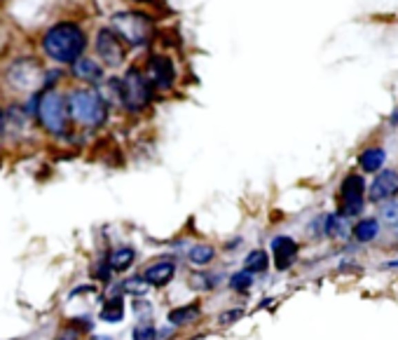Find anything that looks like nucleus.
Instances as JSON below:
<instances>
[{
	"instance_id": "7ed1b4c3",
	"label": "nucleus",
	"mask_w": 398,
	"mask_h": 340,
	"mask_svg": "<svg viewBox=\"0 0 398 340\" xmlns=\"http://www.w3.org/2000/svg\"><path fill=\"white\" fill-rule=\"evenodd\" d=\"M68 111L82 127H101L108 120V104L97 89H73L68 94Z\"/></svg>"
},
{
	"instance_id": "9b49d317",
	"label": "nucleus",
	"mask_w": 398,
	"mask_h": 340,
	"mask_svg": "<svg viewBox=\"0 0 398 340\" xmlns=\"http://www.w3.org/2000/svg\"><path fill=\"white\" fill-rule=\"evenodd\" d=\"M174 64L169 57H152L148 62V80L157 89H169L174 85Z\"/></svg>"
},
{
	"instance_id": "c85d7f7f",
	"label": "nucleus",
	"mask_w": 398,
	"mask_h": 340,
	"mask_svg": "<svg viewBox=\"0 0 398 340\" xmlns=\"http://www.w3.org/2000/svg\"><path fill=\"white\" fill-rule=\"evenodd\" d=\"M391 124H398V108L391 113Z\"/></svg>"
},
{
	"instance_id": "a878e982",
	"label": "nucleus",
	"mask_w": 398,
	"mask_h": 340,
	"mask_svg": "<svg viewBox=\"0 0 398 340\" xmlns=\"http://www.w3.org/2000/svg\"><path fill=\"white\" fill-rule=\"evenodd\" d=\"M216 282L218 279L216 277H209V274H199V277H192V284H195V289L197 291H213L216 289Z\"/></svg>"
},
{
	"instance_id": "0eeeda50",
	"label": "nucleus",
	"mask_w": 398,
	"mask_h": 340,
	"mask_svg": "<svg viewBox=\"0 0 398 340\" xmlns=\"http://www.w3.org/2000/svg\"><path fill=\"white\" fill-rule=\"evenodd\" d=\"M97 52L101 57V62L110 68H117L124 64V57H127V50H124L122 38L110 28H101L97 35Z\"/></svg>"
},
{
	"instance_id": "7c9ffc66",
	"label": "nucleus",
	"mask_w": 398,
	"mask_h": 340,
	"mask_svg": "<svg viewBox=\"0 0 398 340\" xmlns=\"http://www.w3.org/2000/svg\"><path fill=\"white\" fill-rule=\"evenodd\" d=\"M134 3H150V0H134Z\"/></svg>"
},
{
	"instance_id": "4be33fe9",
	"label": "nucleus",
	"mask_w": 398,
	"mask_h": 340,
	"mask_svg": "<svg viewBox=\"0 0 398 340\" xmlns=\"http://www.w3.org/2000/svg\"><path fill=\"white\" fill-rule=\"evenodd\" d=\"M253 277H255V274H251L248 270H237V272L230 274L228 284H230V289H232L235 294H248L251 286H253Z\"/></svg>"
},
{
	"instance_id": "20e7f679",
	"label": "nucleus",
	"mask_w": 398,
	"mask_h": 340,
	"mask_svg": "<svg viewBox=\"0 0 398 340\" xmlns=\"http://www.w3.org/2000/svg\"><path fill=\"white\" fill-rule=\"evenodd\" d=\"M150 99H152L150 80H148L139 68H129L120 80V104L127 111L139 113V111L148 108Z\"/></svg>"
},
{
	"instance_id": "cd10ccee",
	"label": "nucleus",
	"mask_w": 398,
	"mask_h": 340,
	"mask_svg": "<svg viewBox=\"0 0 398 340\" xmlns=\"http://www.w3.org/2000/svg\"><path fill=\"white\" fill-rule=\"evenodd\" d=\"M54 340H80V333L75 331V329H68V331L59 333V336H57Z\"/></svg>"
},
{
	"instance_id": "f257e3e1",
	"label": "nucleus",
	"mask_w": 398,
	"mask_h": 340,
	"mask_svg": "<svg viewBox=\"0 0 398 340\" xmlns=\"http://www.w3.org/2000/svg\"><path fill=\"white\" fill-rule=\"evenodd\" d=\"M87 47L85 31L73 21H59L43 35V52L57 64H75Z\"/></svg>"
},
{
	"instance_id": "f3484780",
	"label": "nucleus",
	"mask_w": 398,
	"mask_h": 340,
	"mask_svg": "<svg viewBox=\"0 0 398 340\" xmlns=\"http://www.w3.org/2000/svg\"><path fill=\"white\" fill-rule=\"evenodd\" d=\"M216 247H211V244H195V247L188 249V263L197 265V267H206L211 265L213 261H216Z\"/></svg>"
},
{
	"instance_id": "b1692460",
	"label": "nucleus",
	"mask_w": 398,
	"mask_h": 340,
	"mask_svg": "<svg viewBox=\"0 0 398 340\" xmlns=\"http://www.w3.org/2000/svg\"><path fill=\"white\" fill-rule=\"evenodd\" d=\"M157 329L150 321H141L132 329V340H157Z\"/></svg>"
},
{
	"instance_id": "412c9836",
	"label": "nucleus",
	"mask_w": 398,
	"mask_h": 340,
	"mask_svg": "<svg viewBox=\"0 0 398 340\" xmlns=\"http://www.w3.org/2000/svg\"><path fill=\"white\" fill-rule=\"evenodd\" d=\"M324 235L330 240H344L347 237V225L340 218V214H326L324 216Z\"/></svg>"
},
{
	"instance_id": "9d476101",
	"label": "nucleus",
	"mask_w": 398,
	"mask_h": 340,
	"mask_svg": "<svg viewBox=\"0 0 398 340\" xmlns=\"http://www.w3.org/2000/svg\"><path fill=\"white\" fill-rule=\"evenodd\" d=\"M272 256H275V265L279 272H286L298 261V242L288 235H279L272 240Z\"/></svg>"
},
{
	"instance_id": "c756f323",
	"label": "nucleus",
	"mask_w": 398,
	"mask_h": 340,
	"mask_svg": "<svg viewBox=\"0 0 398 340\" xmlns=\"http://www.w3.org/2000/svg\"><path fill=\"white\" fill-rule=\"evenodd\" d=\"M3 120H5V117H3V111H0V127H3Z\"/></svg>"
},
{
	"instance_id": "39448f33",
	"label": "nucleus",
	"mask_w": 398,
	"mask_h": 340,
	"mask_svg": "<svg viewBox=\"0 0 398 340\" xmlns=\"http://www.w3.org/2000/svg\"><path fill=\"white\" fill-rule=\"evenodd\" d=\"M112 28L120 35L124 43L139 47L146 45L152 35V21L148 19L143 12H117L112 17Z\"/></svg>"
},
{
	"instance_id": "6ab92c4d",
	"label": "nucleus",
	"mask_w": 398,
	"mask_h": 340,
	"mask_svg": "<svg viewBox=\"0 0 398 340\" xmlns=\"http://www.w3.org/2000/svg\"><path fill=\"white\" fill-rule=\"evenodd\" d=\"M99 317L103 321H108V324H117V321L124 319V298L122 296H112L108 301L103 303V308H101Z\"/></svg>"
},
{
	"instance_id": "a211bd4d",
	"label": "nucleus",
	"mask_w": 398,
	"mask_h": 340,
	"mask_svg": "<svg viewBox=\"0 0 398 340\" xmlns=\"http://www.w3.org/2000/svg\"><path fill=\"white\" fill-rule=\"evenodd\" d=\"M136 261V252L132 247H117L112 249L110 256H108V263H110V270L112 272H124L134 265Z\"/></svg>"
},
{
	"instance_id": "2eb2a0df",
	"label": "nucleus",
	"mask_w": 398,
	"mask_h": 340,
	"mask_svg": "<svg viewBox=\"0 0 398 340\" xmlns=\"http://www.w3.org/2000/svg\"><path fill=\"white\" fill-rule=\"evenodd\" d=\"M384 160H387L384 148L372 146V148H366V151L359 155V167L366 171V174H377V171H382Z\"/></svg>"
},
{
	"instance_id": "423d86ee",
	"label": "nucleus",
	"mask_w": 398,
	"mask_h": 340,
	"mask_svg": "<svg viewBox=\"0 0 398 340\" xmlns=\"http://www.w3.org/2000/svg\"><path fill=\"white\" fill-rule=\"evenodd\" d=\"M364 195H366V181L361 174H347L337 193V214L342 218L359 216L364 209Z\"/></svg>"
},
{
	"instance_id": "dca6fc26",
	"label": "nucleus",
	"mask_w": 398,
	"mask_h": 340,
	"mask_svg": "<svg viewBox=\"0 0 398 340\" xmlns=\"http://www.w3.org/2000/svg\"><path fill=\"white\" fill-rule=\"evenodd\" d=\"M352 235H354V240L359 242V244H368V242L377 240V235H379V220H377V218H370V216L361 218L359 223L354 225Z\"/></svg>"
},
{
	"instance_id": "f8f14e48",
	"label": "nucleus",
	"mask_w": 398,
	"mask_h": 340,
	"mask_svg": "<svg viewBox=\"0 0 398 340\" xmlns=\"http://www.w3.org/2000/svg\"><path fill=\"white\" fill-rule=\"evenodd\" d=\"M174 277H176V263L166 258L155 261V263H150L143 270V279L152 289H164L166 284L174 282Z\"/></svg>"
},
{
	"instance_id": "ddd939ff",
	"label": "nucleus",
	"mask_w": 398,
	"mask_h": 340,
	"mask_svg": "<svg viewBox=\"0 0 398 340\" xmlns=\"http://www.w3.org/2000/svg\"><path fill=\"white\" fill-rule=\"evenodd\" d=\"M201 317V305L199 303H188V305H178L174 310H169L166 314V321L176 329H183V326H190L195 324Z\"/></svg>"
},
{
	"instance_id": "f03ea898",
	"label": "nucleus",
	"mask_w": 398,
	"mask_h": 340,
	"mask_svg": "<svg viewBox=\"0 0 398 340\" xmlns=\"http://www.w3.org/2000/svg\"><path fill=\"white\" fill-rule=\"evenodd\" d=\"M28 111L35 113V117L43 124L45 132L63 136L68 129V99H63L57 89H45V92L33 94V106H28Z\"/></svg>"
},
{
	"instance_id": "1a4fd4ad",
	"label": "nucleus",
	"mask_w": 398,
	"mask_h": 340,
	"mask_svg": "<svg viewBox=\"0 0 398 340\" xmlns=\"http://www.w3.org/2000/svg\"><path fill=\"white\" fill-rule=\"evenodd\" d=\"M372 202H389L398 198V171L396 169H382L377 171L375 181L370 183V190H368Z\"/></svg>"
},
{
	"instance_id": "bb28decb",
	"label": "nucleus",
	"mask_w": 398,
	"mask_h": 340,
	"mask_svg": "<svg viewBox=\"0 0 398 340\" xmlns=\"http://www.w3.org/2000/svg\"><path fill=\"white\" fill-rule=\"evenodd\" d=\"M243 317V310H228V312H223L221 317H218V324L221 326H230V324H235L237 319H241Z\"/></svg>"
},
{
	"instance_id": "4468645a",
	"label": "nucleus",
	"mask_w": 398,
	"mask_h": 340,
	"mask_svg": "<svg viewBox=\"0 0 398 340\" xmlns=\"http://www.w3.org/2000/svg\"><path fill=\"white\" fill-rule=\"evenodd\" d=\"M70 66H73V75L82 82H99L101 77H103V68L89 57H80L78 62L70 64Z\"/></svg>"
},
{
	"instance_id": "393cba45",
	"label": "nucleus",
	"mask_w": 398,
	"mask_h": 340,
	"mask_svg": "<svg viewBox=\"0 0 398 340\" xmlns=\"http://www.w3.org/2000/svg\"><path fill=\"white\" fill-rule=\"evenodd\" d=\"M382 220H387L391 228L398 230V198L384 202V205H382Z\"/></svg>"
},
{
	"instance_id": "6e6552de",
	"label": "nucleus",
	"mask_w": 398,
	"mask_h": 340,
	"mask_svg": "<svg viewBox=\"0 0 398 340\" xmlns=\"http://www.w3.org/2000/svg\"><path fill=\"white\" fill-rule=\"evenodd\" d=\"M40 77H43V70H40L38 62L35 59H19L8 68V80L12 87L17 89H33L38 87Z\"/></svg>"
},
{
	"instance_id": "aec40b11",
	"label": "nucleus",
	"mask_w": 398,
	"mask_h": 340,
	"mask_svg": "<svg viewBox=\"0 0 398 340\" xmlns=\"http://www.w3.org/2000/svg\"><path fill=\"white\" fill-rule=\"evenodd\" d=\"M267 267H270V254L265 249H253L243 258V270H248L251 274H263L267 272Z\"/></svg>"
},
{
	"instance_id": "5701e85b",
	"label": "nucleus",
	"mask_w": 398,
	"mask_h": 340,
	"mask_svg": "<svg viewBox=\"0 0 398 340\" xmlns=\"http://www.w3.org/2000/svg\"><path fill=\"white\" fill-rule=\"evenodd\" d=\"M152 286L146 282L143 279V274L141 277H132V279H127V282H122V291L124 294H132V296H146L148 291H150Z\"/></svg>"
}]
</instances>
